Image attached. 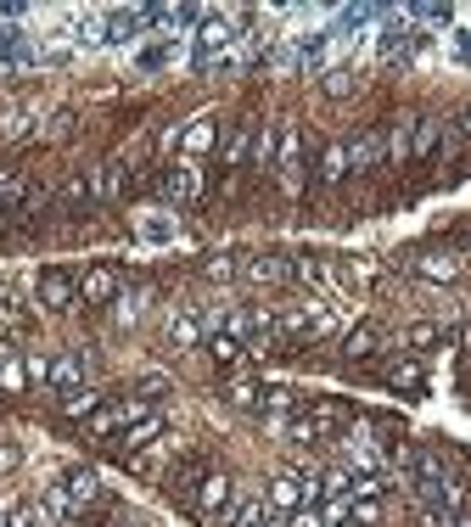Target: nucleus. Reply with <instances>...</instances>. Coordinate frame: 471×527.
Segmentation results:
<instances>
[{
    "label": "nucleus",
    "instance_id": "obj_1",
    "mask_svg": "<svg viewBox=\"0 0 471 527\" xmlns=\"http://www.w3.org/2000/svg\"><path fill=\"white\" fill-rule=\"evenodd\" d=\"M337 326L343 320L326 303H286V309H275V342H320Z\"/></svg>",
    "mask_w": 471,
    "mask_h": 527
},
{
    "label": "nucleus",
    "instance_id": "obj_2",
    "mask_svg": "<svg viewBox=\"0 0 471 527\" xmlns=\"http://www.w3.org/2000/svg\"><path fill=\"white\" fill-rule=\"evenodd\" d=\"M101 499V477L90 466H68L57 477V488L45 494V516H85Z\"/></svg>",
    "mask_w": 471,
    "mask_h": 527
},
{
    "label": "nucleus",
    "instance_id": "obj_3",
    "mask_svg": "<svg viewBox=\"0 0 471 527\" xmlns=\"http://www.w3.org/2000/svg\"><path fill=\"white\" fill-rule=\"evenodd\" d=\"M236 494H242V488H236V477H230V471H214V466H208V477H202V483L191 488L186 505H191V516H197L202 527H219Z\"/></svg>",
    "mask_w": 471,
    "mask_h": 527
},
{
    "label": "nucleus",
    "instance_id": "obj_4",
    "mask_svg": "<svg viewBox=\"0 0 471 527\" xmlns=\"http://www.w3.org/2000/svg\"><path fill=\"white\" fill-rule=\"evenodd\" d=\"M275 180H281L286 197H303L309 186V157H303V129L281 124V146H275Z\"/></svg>",
    "mask_w": 471,
    "mask_h": 527
},
{
    "label": "nucleus",
    "instance_id": "obj_5",
    "mask_svg": "<svg viewBox=\"0 0 471 527\" xmlns=\"http://www.w3.org/2000/svg\"><path fill=\"white\" fill-rule=\"evenodd\" d=\"M152 415V399H141V393H129V399H107L96 415H90L85 427L90 438H118L124 427H135V421H146Z\"/></svg>",
    "mask_w": 471,
    "mask_h": 527
},
{
    "label": "nucleus",
    "instance_id": "obj_6",
    "mask_svg": "<svg viewBox=\"0 0 471 527\" xmlns=\"http://www.w3.org/2000/svg\"><path fill=\"white\" fill-rule=\"evenodd\" d=\"M79 387H90V354L85 348H62V354H51V393L68 399V393H79Z\"/></svg>",
    "mask_w": 471,
    "mask_h": 527
},
{
    "label": "nucleus",
    "instance_id": "obj_7",
    "mask_svg": "<svg viewBox=\"0 0 471 527\" xmlns=\"http://www.w3.org/2000/svg\"><path fill=\"white\" fill-rule=\"evenodd\" d=\"M34 298H40V309L68 314L73 303H79V281H73L68 270H40V281H34Z\"/></svg>",
    "mask_w": 471,
    "mask_h": 527
},
{
    "label": "nucleus",
    "instance_id": "obj_8",
    "mask_svg": "<svg viewBox=\"0 0 471 527\" xmlns=\"http://www.w3.org/2000/svg\"><path fill=\"white\" fill-rule=\"evenodd\" d=\"M157 191H163L169 202H197L202 191H208V180H202V169H197V163H186V157H180L174 169H163V174H157Z\"/></svg>",
    "mask_w": 471,
    "mask_h": 527
},
{
    "label": "nucleus",
    "instance_id": "obj_9",
    "mask_svg": "<svg viewBox=\"0 0 471 527\" xmlns=\"http://www.w3.org/2000/svg\"><path fill=\"white\" fill-rule=\"evenodd\" d=\"M387 163V135L382 129H359L348 141V174H376Z\"/></svg>",
    "mask_w": 471,
    "mask_h": 527
},
{
    "label": "nucleus",
    "instance_id": "obj_10",
    "mask_svg": "<svg viewBox=\"0 0 471 527\" xmlns=\"http://www.w3.org/2000/svg\"><path fill=\"white\" fill-rule=\"evenodd\" d=\"M382 387H393V393H421V387H427V359L421 354H393L382 365Z\"/></svg>",
    "mask_w": 471,
    "mask_h": 527
},
{
    "label": "nucleus",
    "instance_id": "obj_11",
    "mask_svg": "<svg viewBox=\"0 0 471 527\" xmlns=\"http://www.w3.org/2000/svg\"><path fill=\"white\" fill-rule=\"evenodd\" d=\"M118 270L113 264H90L85 275H79V303H90V309H107V303H118Z\"/></svg>",
    "mask_w": 471,
    "mask_h": 527
},
{
    "label": "nucleus",
    "instance_id": "obj_12",
    "mask_svg": "<svg viewBox=\"0 0 471 527\" xmlns=\"http://www.w3.org/2000/svg\"><path fill=\"white\" fill-rule=\"evenodd\" d=\"M219 135H225V129H219V118H214V113H197L186 129H180V135H174V141H180L186 163H197L202 152H214V146H219Z\"/></svg>",
    "mask_w": 471,
    "mask_h": 527
},
{
    "label": "nucleus",
    "instance_id": "obj_13",
    "mask_svg": "<svg viewBox=\"0 0 471 527\" xmlns=\"http://www.w3.org/2000/svg\"><path fill=\"white\" fill-rule=\"evenodd\" d=\"M163 331H169V342L180 348V354H191V348H202V337H208V326H202V309H169V320H163Z\"/></svg>",
    "mask_w": 471,
    "mask_h": 527
},
{
    "label": "nucleus",
    "instance_id": "obj_14",
    "mask_svg": "<svg viewBox=\"0 0 471 527\" xmlns=\"http://www.w3.org/2000/svg\"><path fill=\"white\" fill-rule=\"evenodd\" d=\"M264 522H270V499L264 494H236L219 527H264Z\"/></svg>",
    "mask_w": 471,
    "mask_h": 527
},
{
    "label": "nucleus",
    "instance_id": "obj_15",
    "mask_svg": "<svg viewBox=\"0 0 471 527\" xmlns=\"http://www.w3.org/2000/svg\"><path fill=\"white\" fill-rule=\"evenodd\" d=\"M135 236H141V242H152V247H163V242H174V236H180V219H174L169 208H146V214L135 219Z\"/></svg>",
    "mask_w": 471,
    "mask_h": 527
},
{
    "label": "nucleus",
    "instance_id": "obj_16",
    "mask_svg": "<svg viewBox=\"0 0 471 527\" xmlns=\"http://www.w3.org/2000/svg\"><path fill=\"white\" fill-rule=\"evenodd\" d=\"M174 455V438L169 432H163V438L157 443H146V449H135V455H124V466L135 471V477H157V471H163V460Z\"/></svg>",
    "mask_w": 471,
    "mask_h": 527
},
{
    "label": "nucleus",
    "instance_id": "obj_17",
    "mask_svg": "<svg viewBox=\"0 0 471 527\" xmlns=\"http://www.w3.org/2000/svg\"><path fill=\"white\" fill-rule=\"evenodd\" d=\"M443 141H449V124L443 118H415V135H410V157H438Z\"/></svg>",
    "mask_w": 471,
    "mask_h": 527
},
{
    "label": "nucleus",
    "instance_id": "obj_18",
    "mask_svg": "<svg viewBox=\"0 0 471 527\" xmlns=\"http://www.w3.org/2000/svg\"><path fill=\"white\" fill-rule=\"evenodd\" d=\"M202 477H208V460H202V455H186L180 466L169 471V477H163V488H169L174 499H191V488H197Z\"/></svg>",
    "mask_w": 471,
    "mask_h": 527
},
{
    "label": "nucleus",
    "instance_id": "obj_19",
    "mask_svg": "<svg viewBox=\"0 0 471 527\" xmlns=\"http://www.w3.org/2000/svg\"><path fill=\"white\" fill-rule=\"evenodd\" d=\"M242 275H247V281H258V286H281V281H292V258H275V253L247 258Z\"/></svg>",
    "mask_w": 471,
    "mask_h": 527
},
{
    "label": "nucleus",
    "instance_id": "obj_20",
    "mask_svg": "<svg viewBox=\"0 0 471 527\" xmlns=\"http://www.w3.org/2000/svg\"><path fill=\"white\" fill-rule=\"evenodd\" d=\"M163 432H169V421H163V415H146V421H135V427H124L118 432V449H124V455H135V449H146V443H157L163 438Z\"/></svg>",
    "mask_w": 471,
    "mask_h": 527
},
{
    "label": "nucleus",
    "instance_id": "obj_21",
    "mask_svg": "<svg viewBox=\"0 0 471 527\" xmlns=\"http://www.w3.org/2000/svg\"><path fill=\"white\" fill-rule=\"evenodd\" d=\"M202 348H208V359H214L219 371H236V365L247 359V348L230 337V331H208V337H202Z\"/></svg>",
    "mask_w": 471,
    "mask_h": 527
},
{
    "label": "nucleus",
    "instance_id": "obj_22",
    "mask_svg": "<svg viewBox=\"0 0 471 527\" xmlns=\"http://www.w3.org/2000/svg\"><path fill=\"white\" fill-rule=\"evenodd\" d=\"M320 186H343L348 180V141H326L320 146Z\"/></svg>",
    "mask_w": 471,
    "mask_h": 527
},
{
    "label": "nucleus",
    "instance_id": "obj_23",
    "mask_svg": "<svg viewBox=\"0 0 471 527\" xmlns=\"http://www.w3.org/2000/svg\"><path fill=\"white\" fill-rule=\"evenodd\" d=\"M118 197H124V163L90 169V202H118Z\"/></svg>",
    "mask_w": 471,
    "mask_h": 527
},
{
    "label": "nucleus",
    "instance_id": "obj_24",
    "mask_svg": "<svg viewBox=\"0 0 471 527\" xmlns=\"http://www.w3.org/2000/svg\"><path fill=\"white\" fill-rule=\"evenodd\" d=\"M415 275L421 281H460V258L455 253H421L415 258Z\"/></svg>",
    "mask_w": 471,
    "mask_h": 527
},
{
    "label": "nucleus",
    "instance_id": "obj_25",
    "mask_svg": "<svg viewBox=\"0 0 471 527\" xmlns=\"http://www.w3.org/2000/svg\"><path fill=\"white\" fill-rule=\"evenodd\" d=\"M438 342H443L438 320H415V326L399 331V348H404V354H421V348H438Z\"/></svg>",
    "mask_w": 471,
    "mask_h": 527
},
{
    "label": "nucleus",
    "instance_id": "obj_26",
    "mask_svg": "<svg viewBox=\"0 0 471 527\" xmlns=\"http://www.w3.org/2000/svg\"><path fill=\"white\" fill-rule=\"evenodd\" d=\"M101 404H107V393H101V387H79V393H68V399H62V415H68V421H90Z\"/></svg>",
    "mask_w": 471,
    "mask_h": 527
},
{
    "label": "nucleus",
    "instance_id": "obj_27",
    "mask_svg": "<svg viewBox=\"0 0 471 527\" xmlns=\"http://www.w3.org/2000/svg\"><path fill=\"white\" fill-rule=\"evenodd\" d=\"M371 354H382V331L376 326H354L343 337V359H371Z\"/></svg>",
    "mask_w": 471,
    "mask_h": 527
},
{
    "label": "nucleus",
    "instance_id": "obj_28",
    "mask_svg": "<svg viewBox=\"0 0 471 527\" xmlns=\"http://www.w3.org/2000/svg\"><path fill=\"white\" fill-rule=\"evenodd\" d=\"M253 129H258V124H236V129L225 135V169H230V174L242 169L247 152H253Z\"/></svg>",
    "mask_w": 471,
    "mask_h": 527
},
{
    "label": "nucleus",
    "instance_id": "obj_29",
    "mask_svg": "<svg viewBox=\"0 0 471 527\" xmlns=\"http://www.w3.org/2000/svg\"><path fill=\"white\" fill-rule=\"evenodd\" d=\"M23 191H29V180L17 169H0V225L17 214V202H23Z\"/></svg>",
    "mask_w": 471,
    "mask_h": 527
},
{
    "label": "nucleus",
    "instance_id": "obj_30",
    "mask_svg": "<svg viewBox=\"0 0 471 527\" xmlns=\"http://www.w3.org/2000/svg\"><path fill=\"white\" fill-rule=\"evenodd\" d=\"M275 146H281V124H258L253 129V163L258 169H275Z\"/></svg>",
    "mask_w": 471,
    "mask_h": 527
},
{
    "label": "nucleus",
    "instance_id": "obj_31",
    "mask_svg": "<svg viewBox=\"0 0 471 527\" xmlns=\"http://www.w3.org/2000/svg\"><path fill=\"white\" fill-rule=\"evenodd\" d=\"M219 399H225L230 410H258V404H264V387H258V382H225Z\"/></svg>",
    "mask_w": 471,
    "mask_h": 527
},
{
    "label": "nucleus",
    "instance_id": "obj_32",
    "mask_svg": "<svg viewBox=\"0 0 471 527\" xmlns=\"http://www.w3.org/2000/svg\"><path fill=\"white\" fill-rule=\"evenodd\" d=\"M410 135H415V118H399V124L387 129V157L393 163H410Z\"/></svg>",
    "mask_w": 471,
    "mask_h": 527
},
{
    "label": "nucleus",
    "instance_id": "obj_33",
    "mask_svg": "<svg viewBox=\"0 0 471 527\" xmlns=\"http://www.w3.org/2000/svg\"><path fill=\"white\" fill-rule=\"evenodd\" d=\"M258 410H270V415H298L303 399L292 393V387H264V404H258Z\"/></svg>",
    "mask_w": 471,
    "mask_h": 527
},
{
    "label": "nucleus",
    "instance_id": "obj_34",
    "mask_svg": "<svg viewBox=\"0 0 471 527\" xmlns=\"http://www.w3.org/2000/svg\"><path fill=\"white\" fill-rule=\"evenodd\" d=\"M174 51H180V40H157V45H146L135 62H141L146 73H157V68H169V62H174Z\"/></svg>",
    "mask_w": 471,
    "mask_h": 527
},
{
    "label": "nucleus",
    "instance_id": "obj_35",
    "mask_svg": "<svg viewBox=\"0 0 471 527\" xmlns=\"http://www.w3.org/2000/svg\"><path fill=\"white\" fill-rule=\"evenodd\" d=\"M141 309H146V292H118L113 320H118V326H135V320H141Z\"/></svg>",
    "mask_w": 471,
    "mask_h": 527
},
{
    "label": "nucleus",
    "instance_id": "obj_36",
    "mask_svg": "<svg viewBox=\"0 0 471 527\" xmlns=\"http://www.w3.org/2000/svg\"><path fill=\"white\" fill-rule=\"evenodd\" d=\"M348 522L376 527V522H382V499H348Z\"/></svg>",
    "mask_w": 471,
    "mask_h": 527
},
{
    "label": "nucleus",
    "instance_id": "obj_37",
    "mask_svg": "<svg viewBox=\"0 0 471 527\" xmlns=\"http://www.w3.org/2000/svg\"><path fill=\"white\" fill-rule=\"evenodd\" d=\"M0 527H45V511L40 505H12V511L0 516Z\"/></svg>",
    "mask_w": 471,
    "mask_h": 527
},
{
    "label": "nucleus",
    "instance_id": "obj_38",
    "mask_svg": "<svg viewBox=\"0 0 471 527\" xmlns=\"http://www.w3.org/2000/svg\"><path fill=\"white\" fill-rule=\"evenodd\" d=\"M23 387H29V371L17 359H0V393H23Z\"/></svg>",
    "mask_w": 471,
    "mask_h": 527
},
{
    "label": "nucleus",
    "instance_id": "obj_39",
    "mask_svg": "<svg viewBox=\"0 0 471 527\" xmlns=\"http://www.w3.org/2000/svg\"><path fill=\"white\" fill-rule=\"evenodd\" d=\"M34 124H40L34 113H12L6 124H0V135H6V141H29V135H34Z\"/></svg>",
    "mask_w": 471,
    "mask_h": 527
},
{
    "label": "nucleus",
    "instance_id": "obj_40",
    "mask_svg": "<svg viewBox=\"0 0 471 527\" xmlns=\"http://www.w3.org/2000/svg\"><path fill=\"white\" fill-rule=\"evenodd\" d=\"M85 202H90V174H73L62 186V208H85Z\"/></svg>",
    "mask_w": 471,
    "mask_h": 527
},
{
    "label": "nucleus",
    "instance_id": "obj_41",
    "mask_svg": "<svg viewBox=\"0 0 471 527\" xmlns=\"http://www.w3.org/2000/svg\"><path fill=\"white\" fill-rule=\"evenodd\" d=\"M298 68V51H292V45H281V51H270V62H264V73H270V79H286V73Z\"/></svg>",
    "mask_w": 471,
    "mask_h": 527
},
{
    "label": "nucleus",
    "instance_id": "obj_42",
    "mask_svg": "<svg viewBox=\"0 0 471 527\" xmlns=\"http://www.w3.org/2000/svg\"><path fill=\"white\" fill-rule=\"evenodd\" d=\"M320 90H326V96H348V90H354V73H348V68H331L326 79H320Z\"/></svg>",
    "mask_w": 471,
    "mask_h": 527
},
{
    "label": "nucleus",
    "instance_id": "obj_43",
    "mask_svg": "<svg viewBox=\"0 0 471 527\" xmlns=\"http://www.w3.org/2000/svg\"><path fill=\"white\" fill-rule=\"evenodd\" d=\"M242 275V258H208V281H236Z\"/></svg>",
    "mask_w": 471,
    "mask_h": 527
},
{
    "label": "nucleus",
    "instance_id": "obj_44",
    "mask_svg": "<svg viewBox=\"0 0 471 527\" xmlns=\"http://www.w3.org/2000/svg\"><path fill=\"white\" fill-rule=\"evenodd\" d=\"M23 371H29V382L51 387V359H45V354H29V359H23Z\"/></svg>",
    "mask_w": 471,
    "mask_h": 527
},
{
    "label": "nucleus",
    "instance_id": "obj_45",
    "mask_svg": "<svg viewBox=\"0 0 471 527\" xmlns=\"http://www.w3.org/2000/svg\"><path fill=\"white\" fill-rule=\"evenodd\" d=\"M286 527H326V511L303 505V511H292V516H286Z\"/></svg>",
    "mask_w": 471,
    "mask_h": 527
},
{
    "label": "nucleus",
    "instance_id": "obj_46",
    "mask_svg": "<svg viewBox=\"0 0 471 527\" xmlns=\"http://www.w3.org/2000/svg\"><path fill=\"white\" fill-rule=\"evenodd\" d=\"M68 124H73V118L57 113V118H51V129H45V141H62V135H68Z\"/></svg>",
    "mask_w": 471,
    "mask_h": 527
},
{
    "label": "nucleus",
    "instance_id": "obj_47",
    "mask_svg": "<svg viewBox=\"0 0 471 527\" xmlns=\"http://www.w3.org/2000/svg\"><path fill=\"white\" fill-rule=\"evenodd\" d=\"M17 460H23V455H17L12 443H0V477H6V471H17Z\"/></svg>",
    "mask_w": 471,
    "mask_h": 527
},
{
    "label": "nucleus",
    "instance_id": "obj_48",
    "mask_svg": "<svg viewBox=\"0 0 471 527\" xmlns=\"http://www.w3.org/2000/svg\"><path fill=\"white\" fill-rule=\"evenodd\" d=\"M455 57H460V62H471V29H460V34H455Z\"/></svg>",
    "mask_w": 471,
    "mask_h": 527
},
{
    "label": "nucleus",
    "instance_id": "obj_49",
    "mask_svg": "<svg viewBox=\"0 0 471 527\" xmlns=\"http://www.w3.org/2000/svg\"><path fill=\"white\" fill-rule=\"evenodd\" d=\"M264 527H286V516H281V511H270V522H264Z\"/></svg>",
    "mask_w": 471,
    "mask_h": 527
},
{
    "label": "nucleus",
    "instance_id": "obj_50",
    "mask_svg": "<svg viewBox=\"0 0 471 527\" xmlns=\"http://www.w3.org/2000/svg\"><path fill=\"white\" fill-rule=\"evenodd\" d=\"M460 135H466V141H471V113H466V118H460Z\"/></svg>",
    "mask_w": 471,
    "mask_h": 527
},
{
    "label": "nucleus",
    "instance_id": "obj_51",
    "mask_svg": "<svg viewBox=\"0 0 471 527\" xmlns=\"http://www.w3.org/2000/svg\"><path fill=\"white\" fill-rule=\"evenodd\" d=\"M337 527H359V522H337Z\"/></svg>",
    "mask_w": 471,
    "mask_h": 527
}]
</instances>
